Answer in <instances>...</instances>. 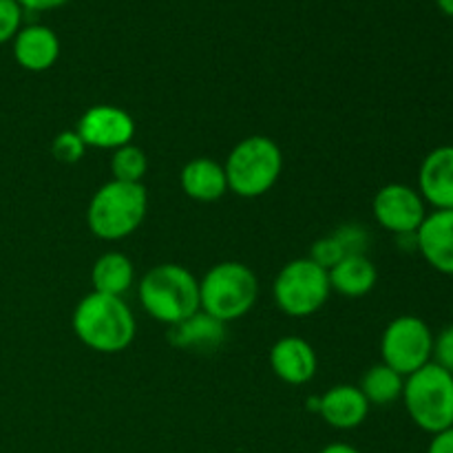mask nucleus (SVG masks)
I'll list each match as a JSON object with an SVG mask.
<instances>
[{"label": "nucleus", "mask_w": 453, "mask_h": 453, "mask_svg": "<svg viewBox=\"0 0 453 453\" xmlns=\"http://www.w3.org/2000/svg\"><path fill=\"white\" fill-rule=\"evenodd\" d=\"M78 135L84 146L104 150H118L131 144L135 135V122L124 109L113 104H97L84 111L78 122Z\"/></svg>", "instance_id": "9d476101"}, {"label": "nucleus", "mask_w": 453, "mask_h": 453, "mask_svg": "<svg viewBox=\"0 0 453 453\" xmlns=\"http://www.w3.org/2000/svg\"><path fill=\"white\" fill-rule=\"evenodd\" d=\"M401 398L411 423L423 432L436 436L453 427V374L434 361L407 376Z\"/></svg>", "instance_id": "423d86ee"}, {"label": "nucleus", "mask_w": 453, "mask_h": 453, "mask_svg": "<svg viewBox=\"0 0 453 453\" xmlns=\"http://www.w3.org/2000/svg\"><path fill=\"white\" fill-rule=\"evenodd\" d=\"M149 171V159L146 153L131 144L122 146V149L113 150L111 155V175L118 181H128V184H142V177Z\"/></svg>", "instance_id": "412c9836"}, {"label": "nucleus", "mask_w": 453, "mask_h": 453, "mask_svg": "<svg viewBox=\"0 0 453 453\" xmlns=\"http://www.w3.org/2000/svg\"><path fill=\"white\" fill-rule=\"evenodd\" d=\"M376 221L380 228L389 230L396 237L416 234L427 217V203L416 188L407 184H388L374 195L372 202Z\"/></svg>", "instance_id": "1a4fd4ad"}, {"label": "nucleus", "mask_w": 453, "mask_h": 453, "mask_svg": "<svg viewBox=\"0 0 453 453\" xmlns=\"http://www.w3.org/2000/svg\"><path fill=\"white\" fill-rule=\"evenodd\" d=\"M181 190L186 197L195 202L211 203L228 193V180H226L224 164L211 157H195L181 168L180 175Z\"/></svg>", "instance_id": "dca6fc26"}, {"label": "nucleus", "mask_w": 453, "mask_h": 453, "mask_svg": "<svg viewBox=\"0 0 453 453\" xmlns=\"http://www.w3.org/2000/svg\"><path fill=\"white\" fill-rule=\"evenodd\" d=\"M60 56V40L56 31L44 25H27L13 38V58L27 71L51 69Z\"/></svg>", "instance_id": "2eb2a0df"}, {"label": "nucleus", "mask_w": 453, "mask_h": 453, "mask_svg": "<svg viewBox=\"0 0 453 453\" xmlns=\"http://www.w3.org/2000/svg\"><path fill=\"white\" fill-rule=\"evenodd\" d=\"M330 288L348 299H358L374 290L379 281L376 265L365 255H345L334 268L327 270Z\"/></svg>", "instance_id": "f3484780"}, {"label": "nucleus", "mask_w": 453, "mask_h": 453, "mask_svg": "<svg viewBox=\"0 0 453 453\" xmlns=\"http://www.w3.org/2000/svg\"><path fill=\"white\" fill-rule=\"evenodd\" d=\"M330 277L327 270L314 264L310 257L295 259L279 270L273 283V296L283 314L295 319L319 312L330 299Z\"/></svg>", "instance_id": "0eeeda50"}, {"label": "nucleus", "mask_w": 453, "mask_h": 453, "mask_svg": "<svg viewBox=\"0 0 453 453\" xmlns=\"http://www.w3.org/2000/svg\"><path fill=\"white\" fill-rule=\"evenodd\" d=\"M403 388H405V376L398 374L396 370H392L385 363L370 367V370L363 374L361 385L358 389L363 392V396L367 398L370 405H392V403L401 401Z\"/></svg>", "instance_id": "aec40b11"}, {"label": "nucleus", "mask_w": 453, "mask_h": 453, "mask_svg": "<svg viewBox=\"0 0 453 453\" xmlns=\"http://www.w3.org/2000/svg\"><path fill=\"white\" fill-rule=\"evenodd\" d=\"M438 9H441L445 16H451L453 18V0H436Z\"/></svg>", "instance_id": "c756f323"}, {"label": "nucleus", "mask_w": 453, "mask_h": 453, "mask_svg": "<svg viewBox=\"0 0 453 453\" xmlns=\"http://www.w3.org/2000/svg\"><path fill=\"white\" fill-rule=\"evenodd\" d=\"M432 361L453 374V326H447L438 336H434Z\"/></svg>", "instance_id": "a878e982"}, {"label": "nucleus", "mask_w": 453, "mask_h": 453, "mask_svg": "<svg viewBox=\"0 0 453 453\" xmlns=\"http://www.w3.org/2000/svg\"><path fill=\"white\" fill-rule=\"evenodd\" d=\"M334 239L341 243V248L345 250V255H365L367 242H370V234L365 233L363 226L357 224H345L341 228H336Z\"/></svg>", "instance_id": "5701e85b"}, {"label": "nucleus", "mask_w": 453, "mask_h": 453, "mask_svg": "<svg viewBox=\"0 0 453 453\" xmlns=\"http://www.w3.org/2000/svg\"><path fill=\"white\" fill-rule=\"evenodd\" d=\"M84 150H87V146H84L78 131H62L51 142V155L62 164L80 162L84 157Z\"/></svg>", "instance_id": "4be33fe9"}, {"label": "nucleus", "mask_w": 453, "mask_h": 453, "mask_svg": "<svg viewBox=\"0 0 453 453\" xmlns=\"http://www.w3.org/2000/svg\"><path fill=\"white\" fill-rule=\"evenodd\" d=\"M66 3L69 0H18L22 9H29V12H49V9H58Z\"/></svg>", "instance_id": "cd10ccee"}, {"label": "nucleus", "mask_w": 453, "mask_h": 453, "mask_svg": "<svg viewBox=\"0 0 453 453\" xmlns=\"http://www.w3.org/2000/svg\"><path fill=\"white\" fill-rule=\"evenodd\" d=\"M133 281H135V268H133V261L122 252H104L93 264V292L122 296L131 290Z\"/></svg>", "instance_id": "6ab92c4d"}, {"label": "nucleus", "mask_w": 453, "mask_h": 453, "mask_svg": "<svg viewBox=\"0 0 453 453\" xmlns=\"http://www.w3.org/2000/svg\"><path fill=\"white\" fill-rule=\"evenodd\" d=\"M149 211L144 184L111 180L96 190L88 202L87 224L97 239L119 242L135 233Z\"/></svg>", "instance_id": "7ed1b4c3"}, {"label": "nucleus", "mask_w": 453, "mask_h": 453, "mask_svg": "<svg viewBox=\"0 0 453 453\" xmlns=\"http://www.w3.org/2000/svg\"><path fill=\"white\" fill-rule=\"evenodd\" d=\"M416 190L434 211H453V146H438L425 155Z\"/></svg>", "instance_id": "9b49d317"}, {"label": "nucleus", "mask_w": 453, "mask_h": 453, "mask_svg": "<svg viewBox=\"0 0 453 453\" xmlns=\"http://www.w3.org/2000/svg\"><path fill=\"white\" fill-rule=\"evenodd\" d=\"M137 295L149 317L171 327L199 312V279L180 264L150 268L140 279Z\"/></svg>", "instance_id": "f03ea898"}, {"label": "nucleus", "mask_w": 453, "mask_h": 453, "mask_svg": "<svg viewBox=\"0 0 453 453\" xmlns=\"http://www.w3.org/2000/svg\"><path fill=\"white\" fill-rule=\"evenodd\" d=\"M22 25V7L18 0H0V44L16 38Z\"/></svg>", "instance_id": "393cba45"}, {"label": "nucleus", "mask_w": 453, "mask_h": 453, "mask_svg": "<svg viewBox=\"0 0 453 453\" xmlns=\"http://www.w3.org/2000/svg\"><path fill=\"white\" fill-rule=\"evenodd\" d=\"M171 343L181 349H195V352H212L226 341V326L217 319L208 317L206 312H195L186 321L171 327Z\"/></svg>", "instance_id": "a211bd4d"}, {"label": "nucleus", "mask_w": 453, "mask_h": 453, "mask_svg": "<svg viewBox=\"0 0 453 453\" xmlns=\"http://www.w3.org/2000/svg\"><path fill=\"white\" fill-rule=\"evenodd\" d=\"M317 352L299 336H283L270 349V367L274 376L288 385H305L317 374Z\"/></svg>", "instance_id": "ddd939ff"}, {"label": "nucleus", "mask_w": 453, "mask_h": 453, "mask_svg": "<svg viewBox=\"0 0 453 453\" xmlns=\"http://www.w3.org/2000/svg\"><path fill=\"white\" fill-rule=\"evenodd\" d=\"M416 250L436 273L453 277V211L427 212L416 230Z\"/></svg>", "instance_id": "f8f14e48"}, {"label": "nucleus", "mask_w": 453, "mask_h": 453, "mask_svg": "<svg viewBox=\"0 0 453 453\" xmlns=\"http://www.w3.org/2000/svg\"><path fill=\"white\" fill-rule=\"evenodd\" d=\"M230 193L255 199L268 193L283 171V153L274 140L250 135L239 142L224 164Z\"/></svg>", "instance_id": "39448f33"}, {"label": "nucleus", "mask_w": 453, "mask_h": 453, "mask_svg": "<svg viewBox=\"0 0 453 453\" xmlns=\"http://www.w3.org/2000/svg\"><path fill=\"white\" fill-rule=\"evenodd\" d=\"M427 453H453V427L432 436Z\"/></svg>", "instance_id": "bb28decb"}, {"label": "nucleus", "mask_w": 453, "mask_h": 453, "mask_svg": "<svg viewBox=\"0 0 453 453\" xmlns=\"http://www.w3.org/2000/svg\"><path fill=\"white\" fill-rule=\"evenodd\" d=\"M370 403L354 385H334L317 401V411L330 427L357 429L365 423L370 414Z\"/></svg>", "instance_id": "4468645a"}, {"label": "nucleus", "mask_w": 453, "mask_h": 453, "mask_svg": "<svg viewBox=\"0 0 453 453\" xmlns=\"http://www.w3.org/2000/svg\"><path fill=\"white\" fill-rule=\"evenodd\" d=\"M259 281L242 261H221L199 281V310L226 323L246 317L257 303Z\"/></svg>", "instance_id": "20e7f679"}, {"label": "nucleus", "mask_w": 453, "mask_h": 453, "mask_svg": "<svg viewBox=\"0 0 453 453\" xmlns=\"http://www.w3.org/2000/svg\"><path fill=\"white\" fill-rule=\"evenodd\" d=\"M319 453H361L357 447L348 445V442H332V445H326Z\"/></svg>", "instance_id": "c85d7f7f"}, {"label": "nucleus", "mask_w": 453, "mask_h": 453, "mask_svg": "<svg viewBox=\"0 0 453 453\" xmlns=\"http://www.w3.org/2000/svg\"><path fill=\"white\" fill-rule=\"evenodd\" d=\"M380 357L385 365L401 376H410L432 363L434 332L420 317L403 314L389 321L380 336Z\"/></svg>", "instance_id": "6e6552de"}, {"label": "nucleus", "mask_w": 453, "mask_h": 453, "mask_svg": "<svg viewBox=\"0 0 453 453\" xmlns=\"http://www.w3.org/2000/svg\"><path fill=\"white\" fill-rule=\"evenodd\" d=\"M343 257H345V250L341 248V243L336 242L334 234H327V237L314 242L312 250H310V259H312L314 264H319L321 268H326V270L334 268V265L339 264Z\"/></svg>", "instance_id": "b1692460"}, {"label": "nucleus", "mask_w": 453, "mask_h": 453, "mask_svg": "<svg viewBox=\"0 0 453 453\" xmlns=\"http://www.w3.org/2000/svg\"><path fill=\"white\" fill-rule=\"evenodd\" d=\"M75 336L93 352H124L135 339V317L122 296L88 292L75 305L71 319Z\"/></svg>", "instance_id": "f257e3e1"}]
</instances>
